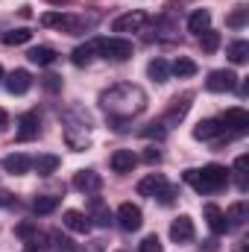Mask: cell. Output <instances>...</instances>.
Listing matches in <instances>:
<instances>
[{
  "instance_id": "obj_1",
  "label": "cell",
  "mask_w": 249,
  "mask_h": 252,
  "mask_svg": "<svg viewBox=\"0 0 249 252\" xmlns=\"http://www.w3.org/2000/svg\"><path fill=\"white\" fill-rule=\"evenodd\" d=\"M100 103H103V109H106L115 121H129V118H135L138 112H144L147 94H144V88H138V85H115V88H109V91L100 94Z\"/></svg>"
},
{
  "instance_id": "obj_2",
  "label": "cell",
  "mask_w": 249,
  "mask_h": 252,
  "mask_svg": "<svg viewBox=\"0 0 249 252\" xmlns=\"http://www.w3.org/2000/svg\"><path fill=\"white\" fill-rule=\"evenodd\" d=\"M185 182L193 185L196 193H211L229 182V170L223 164H205L202 170H185Z\"/></svg>"
},
{
  "instance_id": "obj_3",
  "label": "cell",
  "mask_w": 249,
  "mask_h": 252,
  "mask_svg": "<svg viewBox=\"0 0 249 252\" xmlns=\"http://www.w3.org/2000/svg\"><path fill=\"white\" fill-rule=\"evenodd\" d=\"M97 53L103 59H112V62H126L132 56V41H126L124 35H115V38H97Z\"/></svg>"
},
{
  "instance_id": "obj_4",
  "label": "cell",
  "mask_w": 249,
  "mask_h": 252,
  "mask_svg": "<svg viewBox=\"0 0 249 252\" xmlns=\"http://www.w3.org/2000/svg\"><path fill=\"white\" fill-rule=\"evenodd\" d=\"M118 223H121V229H124V232H138V229H141V223H144V214H141V208H138V205L124 202V205L118 208Z\"/></svg>"
},
{
  "instance_id": "obj_5",
  "label": "cell",
  "mask_w": 249,
  "mask_h": 252,
  "mask_svg": "<svg viewBox=\"0 0 249 252\" xmlns=\"http://www.w3.org/2000/svg\"><path fill=\"white\" fill-rule=\"evenodd\" d=\"M205 88L214 91V94H220V91H235V88H238V76H235L232 70H214V73L205 79Z\"/></svg>"
},
{
  "instance_id": "obj_6",
  "label": "cell",
  "mask_w": 249,
  "mask_h": 252,
  "mask_svg": "<svg viewBox=\"0 0 249 252\" xmlns=\"http://www.w3.org/2000/svg\"><path fill=\"white\" fill-rule=\"evenodd\" d=\"M144 24H147V12L135 9V12H126V15H121V18H115L112 30H115V32H138Z\"/></svg>"
},
{
  "instance_id": "obj_7",
  "label": "cell",
  "mask_w": 249,
  "mask_h": 252,
  "mask_svg": "<svg viewBox=\"0 0 249 252\" xmlns=\"http://www.w3.org/2000/svg\"><path fill=\"white\" fill-rule=\"evenodd\" d=\"M220 124L229 126L232 132H247V129H249V112H247V109H241V106L226 109V115L220 118Z\"/></svg>"
},
{
  "instance_id": "obj_8",
  "label": "cell",
  "mask_w": 249,
  "mask_h": 252,
  "mask_svg": "<svg viewBox=\"0 0 249 252\" xmlns=\"http://www.w3.org/2000/svg\"><path fill=\"white\" fill-rule=\"evenodd\" d=\"M109 164H112L115 173H132L135 164H138V156H135L132 150H115L112 158H109Z\"/></svg>"
},
{
  "instance_id": "obj_9",
  "label": "cell",
  "mask_w": 249,
  "mask_h": 252,
  "mask_svg": "<svg viewBox=\"0 0 249 252\" xmlns=\"http://www.w3.org/2000/svg\"><path fill=\"white\" fill-rule=\"evenodd\" d=\"M164 188H167V179H164L161 173H147V176L138 182V193H141V196H153V199H156Z\"/></svg>"
},
{
  "instance_id": "obj_10",
  "label": "cell",
  "mask_w": 249,
  "mask_h": 252,
  "mask_svg": "<svg viewBox=\"0 0 249 252\" xmlns=\"http://www.w3.org/2000/svg\"><path fill=\"white\" fill-rule=\"evenodd\" d=\"M62 223L70 229V232H79V235H88V232H91V217H88V214H82V211H76V208L64 211Z\"/></svg>"
},
{
  "instance_id": "obj_11",
  "label": "cell",
  "mask_w": 249,
  "mask_h": 252,
  "mask_svg": "<svg viewBox=\"0 0 249 252\" xmlns=\"http://www.w3.org/2000/svg\"><path fill=\"white\" fill-rule=\"evenodd\" d=\"M38 115L35 112H27V115H21L18 118V141H32V138H38Z\"/></svg>"
},
{
  "instance_id": "obj_12",
  "label": "cell",
  "mask_w": 249,
  "mask_h": 252,
  "mask_svg": "<svg viewBox=\"0 0 249 252\" xmlns=\"http://www.w3.org/2000/svg\"><path fill=\"white\" fill-rule=\"evenodd\" d=\"M170 238L176 241V244H187L190 238H193V220L182 214V217H176L173 223H170Z\"/></svg>"
},
{
  "instance_id": "obj_13",
  "label": "cell",
  "mask_w": 249,
  "mask_h": 252,
  "mask_svg": "<svg viewBox=\"0 0 249 252\" xmlns=\"http://www.w3.org/2000/svg\"><path fill=\"white\" fill-rule=\"evenodd\" d=\"M6 88H9V94H27L30 88H32V76H30V70H12L9 73V79H6Z\"/></svg>"
},
{
  "instance_id": "obj_14",
  "label": "cell",
  "mask_w": 249,
  "mask_h": 252,
  "mask_svg": "<svg viewBox=\"0 0 249 252\" xmlns=\"http://www.w3.org/2000/svg\"><path fill=\"white\" fill-rule=\"evenodd\" d=\"M30 167H32V158H30V156H24V153H12V156H6V158H3V170H6V173L24 176V173H30Z\"/></svg>"
},
{
  "instance_id": "obj_15",
  "label": "cell",
  "mask_w": 249,
  "mask_h": 252,
  "mask_svg": "<svg viewBox=\"0 0 249 252\" xmlns=\"http://www.w3.org/2000/svg\"><path fill=\"white\" fill-rule=\"evenodd\" d=\"M223 129H226V126L220 124V121L208 118V121H199V124L193 126V138H196V141H211V138H220Z\"/></svg>"
},
{
  "instance_id": "obj_16",
  "label": "cell",
  "mask_w": 249,
  "mask_h": 252,
  "mask_svg": "<svg viewBox=\"0 0 249 252\" xmlns=\"http://www.w3.org/2000/svg\"><path fill=\"white\" fill-rule=\"evenodd\" d=\"M187 30L193 35H202L205 30H211V12L208 9H193L190 18H187Z\"/></svg>"
},
{
  "instance_id": "obj_17",
  "label": "cell",
  "mask_w": 249,
  "mask_h": 252,
  "mask_svg": "<svg viewBox=\"0 0 249 252\" xmlns=\"http://www.w3.org/2000/svg\"><path fill=\"white\" fill-rule=\"evenodd\" d=\"M202 211H205V220H208V226H211V232H214V235H223V232L229 229V220H226V214H223L217 205H211V202H208Z\"/></svg>"
},
{
  "instance_id": "obj_18",
  "label": "cell",
  "mask_w": 249,
  "mask_h": 252,
  "mask_svg": "<svg viewBox=\"0 0 249 252\" xmlns=\"http://www.w3.org/2000/svg\"><path fill=\"white\" fill-rule=\"evenodd\" d=\"M103 185V179L94 173V170H79L76 176H73V188L82 190V193H88V190H97Z\"/></svg>"
},
{
  "instance_id": "obj_19",
  "label": "cell",
  "mask_w": 249,
  "mask_h": 252,
  "mask_svg": "<svg viewBox=\"0 0 249 252\" xmlns=\"http://www.w3.org/2000/svg\"><path fill=\"white\" fill-rule=\"evenodd\" d=\"M56 56H59V53H56L53 47H44V44H38V47H32V50L27 53V59H30L32 64H38V67L53 64V62H56Z\"/></svg>"
},
{
  "instance_id": "obj_20",
  "label": "cell",
  "mask_w": 249,
  "mask_h": 252,
  "mask_svg": "<svg viewBox=\"0 0 249 252\" xmlns=\"http://www.w3.org/2000/svg\"><path fill=\"white\" fill-rule=\"evenodd\" d=\"M94 53H97V38L94 41H85V44H79L73 53H70V62L76 64V67H82V64H88L94 59Z\"/></svg>"
},
{
  "instance_id": "obj_21",
  "label": "cell",
  "mask_w": 249,
  "mask_h": 252,
  "mask_svg": "<svg viewBox=\"0 0 249 252\" xmlns=\"http://www.w3.org/2000/svg\"><path fill=\"white\" fill-rule=\"evenodd\" d=\"M32 167H35V173H38V176H50V173H56V170H59V156L44 153V156H38V158L32 161Z\"/></svg>"
},
{
  "instance_id": "obj_22",
  "label": "cell",
  "mask_w": 249,
  "mask_h": 252,
  "mask_svg": "<svg viewBox=\"0 0 249 252\" xmlns=\"http://www.w3.org/2000/svg\"><path fill=\"white\" fill-rule=\"evenodd\" d=\"M187 106H190V94H185L182 100L176 97L173 100V106L167 109V115H164V124H176V121H182L185 118V112H187Z\"/></svg>"
},
{
  "instance_id": "obj_23",
  "label": "cell",
  "mask_w": 249,
  "mask_h": 252,
  "mask_svg": "<svg viewBox=\"0 0 249 252\" xmlns=\"http://www.w3.org/2000/svg\"><path fill=\"white\" fill-rule=\"evenodd\" d=\"M147 73H150V79H156V82H167V79H170V64L164 62V59H153V62L147 64Z\"/></svg>"
},
{
  "instance_id": "obj_24",
  "label": "cell",
  "mask_w": 249,
  "mask_h": 252,
  "mask_svg": "<svg viewBox=\"0 0 249 252\" xmlns=\"http://www.w3.org/2000/svg\"><path fill=\"white\" fill-rule=\"evenodd\" d=\"M56 208H59V196L44 193V196H35V199H32V211H35V214H50V211H56Z\"/></svg>"
},
{
  "instance_id": "obj_25",
  "label": "cell",
  "mask_w": 249,
  "mask_h": 252,
  "mask_svg": "<svg viewBox=\"0 0 249 252\" xmlns=\"http://www.w3.org/2000/svg\"><path fill=\"white\" fill-rule=\"evenodd\" d=\"M247 214H249V205L241 199V202L229 205V211H226V220H229V226H241V223L247 220Z\"/></svg>"
},
{
  "instance_id": "obj_26",
  "label": "cell",
  "mask_w": 249,
  "mask_h": 252,
  "mask_svg": "<svg viewBox=\"0 0 249 252\" xmlns=\"http://www.w3.org/2000/svg\"><path fill=\"white\" fill-rule=\"evenodd\" d=\"M170 73H176L179 79H187V76H193V73H196V62H193V59H187V56H179V59L173 62V67H170Z\"/></svg>"
},
{
  "instance_id": "obj_27",
  "label": "cell",
  "mask_w": 249,
  "mask_h": 252,
  "mask_svg": "<svg viewBox=\"0 0 249 252\" xmlns=\"http://www.w3.org/2000/svg\"><path fill=\"white\" fill-rule=\"evenodd\" d=\"M32 38V30H27V27H21V30H9V32H3V44H27Z\"/></svg>"
},
{
  "instance_id": "obj_28",
  "label": "cell",
  "mask_w": 249,
  "mask_h": 252,
  "mask_svg": "<svg viewBox=\"0 0 249 252\" xmlns=\"http://www.w3.org/2000/svg\"><path fill=\"white\" fill-rule=\"evenodd\" d=\"M47 241H50V238H47L44 232H35L32 238H27V241H24V244H27L24 252H47V250H50V247H47Z\"/></svg>"
},
{
  "instance_id": "obj_29",
  "label": "cell",
  "mask_w": 249,
  "mask_h": 252,
  "mask_svg": "<svg viewBox=\"0 0 249 252\" xmlns=\"http://www.w3.org/2000/svg\"><path fill=\"white\" fill-rule=\"evenodd\" d=\"M199 47H202V53H214V50L220 47V32L205 30V32L199 35Z\"/></svg>"
},
{
  "instance_id": "obj_30",
  "label": "cell",
  "mask_w": 249,
  "mask_h": 252,
  "mask_svg": "<svg viewBox=\"0 0 249 252\" xmlns=\"http://www.w3.org/2000/svg\"><path fill=\"white\" fill-rule=\"evenodd\" d=\"M229 59L235 64H244L249 59V44L247 41H235L232 47H229Z\"/></svg>"
},
{
  "instance_id": "obj_31",
  "label": "cell",
  "mask_w": 249,
  "mask_h": 252,
  "mask_svg": "<svg viewBox=\"0 0 249 252\" xmlns=\"http://www.w3.org/2000/svg\"><path fill=\"white\" fill-rule=\"evenodd\" d=\"M247 167H249V156H238L235 173H238V188L241 190H247Z\"/></svg>"
},
{
  "instance_id": "obj_32",
  "label": "cell",
  "mask_w": 249,
  "mask_h": 252,
  "mask_svg": "<svg viewBox=\"0 0 249 252\" xmlns=\"http://www.w3.org/2000/svg\"><path fill=\"white\" fill-rule=\"evenodd\" d=\"M247 15H249L247 6H238V9H235L229 18H226V24H229V27H235V30H241V27L247 24Z\"/></svg>"
},
{
  "instance_id": "obj_33",
  "label": "cell",
  "mask_w": 249,
  "mask_h": 252,
  "mask_svg": "<svg viewBox=\"0 0 249 252\" xmlns=\"http://www.w3.org/2000/svg\"><path fill=\"white\" fill-rule=\"evenodd\" d=\"M35 232H38V226H35L32 220H24V223H18V226H15V235H18L21 241H27V238H32Z\"/></svg>"
},
{
  "instance_id": "obj_34",
  "label": "cell",
  "mask_w": 249,
  "mask_h": 252,
  "mask_svg": "<svg viewBox=\"0 0 249 252\" xmlns=\"http://www.w3.org/2000/svg\"><path fill=\"white\" fill-rule=\"evenodd\" d=\"M138 252H161V241H158V235H147V238L141 241Z\"/></svg>"
},
{
  "instance_id": "obj_35",
  "label": "cell",
  "mask_w": 249,
  "mask_h": 252,
  "mask_svg": "<svg viewBox=\"0 0 249 252\" xmlns=\"http://www.w3.org/2000/svg\"><path fill=\"white\" fill-rule=\"evenodd\" d=\"M94 217H97V226H109V223H112V214L103 208L100 199H94Z\"/></svg>"
},
{
  "instance_id": "obj_36",
  "label": "cell",
  "mask_w": 249,
  "mask_h": 252,
  "mask_svg": "<svg viewBox=\"0 0 249 252\" xmlns=\"http://www.w3.org/2000/svg\"><path fill=\"white\" fill-rule=\"evenodd\" d=\"M141 135H144V138H164V135H167V129H164V124H150Z\"/></svg>"
},
{
  "instance_id": "obj_37",
  "label": "cell",
  "mask_w": 249,
  "mask_h": 252,
  "mask_svg": "<svg viewBox=\"0 0 249 252\" xmlns=\"http://www.w3.org/2000/svg\"><path fill=\"white\" fill-rule=\"evenodd\" d=\"M56 250H59V252H76V244H73L70 238H62V235H56Z\"/></svg>"
},
{
  "instance_id": "obj_38",
  "label": "cell",
  "mask_w": 249,
  "mask_h": 252,
  "mask_svg": "<svg viewBox=\"0 0 249 252\" xmlns=\"http://www.w3.org/2000/svg\"><path fill=\"white\" fill-rule=\"evenodd\" d=\"M44 88H47V91H59V88H62V76H56V73L44 76Z\"/></svg>"
},
{
  "instance_id": "obj_39",
  "label": "cell",
  "mask_w": 249,
  "mask_h": 252,
  "mask_svg": "<svg viewBox=\"0 0 249 252\" xmlns=\"http://www.w3.org/2000/svg\"><path fill=\"white\" fill-rule=\"evenodd\" d=\"M144 161H147V164H158V161H161V153H158L156 147H150V150L144 153Z\"/></svg>"
},
{
  "instance_id": "obj_40",
  "label": "cell",
  "mask_w": 249,
  "mask_h": 252,
  "mask_svg": "<svg viewBox=\"0 0 249 252\" xmlns=\"http://www.w3.org/2000/svg\"><path fill=\"white\" fill-rule=\"evenodd\" d=\"M6 126H9V115H6V112H3V109H0V132H3V129H6Z\"/></svg>"
},
{
  "instance_id": "obj_41",
  "label": "cell",
  "mask_w": 249,
  "mask_h": 252,
  "mask_svg": "<svg viewBox=\"0 0 249 252\" xmlns=\"http://www.w3.org/2000/svg\"><path fill=\"white\" fill-rule=\"evenodd\" d=\"M217 250V244H214V241H205V247H202V252H214Z\"/></svg>"
},
{
  "instance_id": "obj_42",
  "label": "cell",
  "mask_w": 249,
  "mask_h": 252,
  "mask_svg": "<svg viewBox=\"0 0 249 252\" xmlns=\"http://www.w3.org/2000/svg\"><path fill=\"white\" fill-rule=\"evenodd\" d=\"M47 3H53V6H67L70 0H47Z\"/></svg>"
},
{
  "instance_id": "obj_43",
  "label": "cell",
  "mask_w": 249,
  "mask_h": 252,
  "mask_svg": "<svg viewBox=\"0 0 249 252\" xmlns=\"http://www.w3.org/2000/svg\"><path fill=\"white\" fill-rule=\"evenodd\" d=\"M0 82H3V67H0Z\"/></svg>"
},
{
  "instance_id": "obj_44",
  "label": "cell",
  "mask_w": 249,
  "mask_h": 252,
  "mask_svg": "<svg viewBox=\"0 0 249 252\" xmlns=\"http://www.w3.org/2000/svg\"><path fill=\"white\" fill-rule=\"evenodd\" d=\"M0 202H6V199H3V193H0Z\"/></svg>"
}]
</instances>
